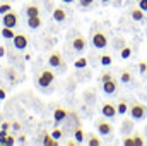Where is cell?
Listing matches in <instances>:
<instances>
[{
    "instance_id": "6da1fadb",
    "label": "cell",
    "mask_w": 147,
    "mask_h": 146,
    "mask_svg": "<svg viewBox=\"0 0 147 146\" xmlns=\"http://www.w3.org/2000/svg\"><path fill=\"white\" fill-rule=\"evenodd\" d=\"M99 79H101V84H103V91H105L106 95H115V93H116L118 83L115 81V77H113L108 71H105V72L101 74Z\"/></svg>"
},
{
    "instance_id": "7a4b0ae2",
    "label": "cell",
    "mask_w": 147,
    "mask_h": 146,
    "mask_svg": "<svg viewBox=\"0 0 147 146\" xmlns=\"http://www.w3.org/2000/svg\"><path fill=\"white\" fill-rule=\"evenodd\" d=\"M77 127H80V117L77 115V112H74V110H69V115H67V119H65V127H63V132H72L77 129Z\"/></svg>"
},
{
    "instance_id": "3957f363",
    "label": "cell",
    "mask_w": 147,
    "mask_h": 146,
    "mask_svg": "<svg viewBox=\"0 0 147 146\" xmlns=\"http://www.w3.org/2000/svg\"><path fill=\"white\" fill-rule=\"evenodd\" d=\"M128 112H130L134 120H142V119H146V115H147V107L142 105V103H139V102H134L130 105Z\"/></svg>"
},
{
    "instance_id": "277c9868",
    "label": "cell",
    "mask_w": 147,
    "mask_h": 146,
    "mask_svg": "<svg viewBox=\"0 0 147 146\" xmlns=\"http://www.w3.org/2000/svg\"><path fill=\"white\" fill-rule=\"evenodd\" d=\"M91 43L94 48H106L108 46V36L103 33V31H92V36H91Z\"/></svg>"
},
{
    "instance_id": "5b68a950",
    "label": "cell",
    "mask_w": 147,
    "mask_h": 146,
    "mask_svg": "<svg viewBox=\"0 0 147 146\" xmlns=\"http://www.w3.org/2000/svg\"><path fill=\"white\" fill-rule=\"evenodd\" d=\"M53 81H55V74H53V71L45 69L43 72L39 74V77H38V86H41V88H48L50 84H53Z\"/></svg>"
},
{
    "instance_id": "8992f818",
    "label": "cell",
    "mask_w": 147,
    "mask_h": 146,
    "mask_svg": "<svg viewBox=\"0 0 147 146\" xmlns=\"http://www.w3.org/2000/svg\"><path fill=\"white\" fill-rule=\"evenodd\" d=\"M17 23H19V16H17L16 10H9L2 16V24L7 26V28H16Z\"/></svg>"
},
{
    "instance_id": "52a82bcc",
    "label": "cell",
    "mask_w": 147,
    "mask_h": 146,
    "mask_svg": "<svg viewBox=\"0 0 147 146\" xmlns=\"http://www.w3.org/2000/svg\"><path fill=\"white\" fill-rule=\"evenodd\" d=\"M12 43H14L16 50H26L28 45H29V38L24 33H16V36L12 38Z\"/></svg>"
},
{
    "instance_id": "ba28073f",
    "label": "cell",
    "mask_w": 147,
    "mask_h": 146,
    "mask_svg": "<svg viewBox=\"0 0 147 146\" xmlns=\"http://www.w3.org/2000/svg\"><path fill=\"white\" fill-rule=\"evenodd\" d=\"M96 129H98V132H99L101 136H110L111 132H113V126H111L106 119L98 120V122H96Z\"/></svg>"
},
{
    "instance_id": "9c48e42d",
    "label": "cell",
    "mask_w": 147,
    "mask_h": 146,
    "mask_svg": "<svg viewBox=\"0 0 147 146\" xmlns=\"http://www.w3.org/2000/svg\"><path fill=\"white\" fill-rule=\"evenodd\" d=\"M48 65L57 69V67H63V60H62V53L60 52H53L50 57H48Z\"/></svg>"
},
{
    "instance_id": "30bf717a",
    "label": "cell",
    "mask_w": 147,
    "mask_h": 146,
    "mask_svg": "<svg viewBox=\"0 0 147 146\" xmlns=\"http://www.w3.org/2000/svg\"><path fill=\"white\" fill-rule=\"evenodd\" d=\"M101 113L106 117V119H113L118 112H116V105L115 103H111V102H106V103H103V107H101Z\"/></svg>"
},
{
    "instance_id": "8fae6325",
    "label": "cell",
    "mask_w": 147,
    "mask_h": 146,
    "mask_svg": "<svg viewBox=\"0 0 147 146\" xmlns=\"http://www.w3.org/2000/svg\"><path fill=\"white\" fill-rule=\"evenodd\" d=\"M67 115H69V110L63 108V107H57V108L53 110V120H55L57 124H62V122H65Z\"/></svg>"
},
{
    "instance_id": "7c38bea8",
    "label": "cell",
    "mask_w": 147,
    "mask_h": 146,
    "mask_svg": "<svg viewBox=\"0 0 147 146\" xmlns=\"http://www.w3.org/2000/svg\"><path fill=\"white\" fill-rule=\"evenodd\" d=\"M72 46L75 52H82L86 48V38L84 36H75L72 40Z\"/></svg>"
},
{
    "instance_id": "4fadbf2b",
    "label": "cell",
    "mask_w": 147,
    "mask_h": 146,
    "mask_svg": "<svg viewBox=\"0 0 147 146\" xmlns=\"http://www.w3.org/2000/svg\"><path fill=\"white\" fill-rule=\"evenodd\" d=\"M41 24H43V21H41L39 16L28 17V28H31V29H38V28H41Z\"/></svg>"
},
{
    "instance_id": "5bb4252c",
    "label": "cell",
    "mask_w": 147,
    "mask_h": 146,
    "mask_svg": "<svg viewBox=\"0 0 147 146\" xmlns=\"http://www.w3.org/2000/svg\"><path fill=\"white\" fill-rule=\"evenodd\" d=\"M43 145L45 146H57L58 145V139H55L51 136V132H43Z\"/></svg>"
},
{
    "instance_id": "9a60e30c",
    "label": "cell",
    "mask_w": 147,
    "mask_h": 146,
    "mask_svg": "<svg viewBox=\"0 0 147 146\" xmlns=\"http://www.w3.org/2000/svg\"><path fill=\"white\" fill-rule=\"evenodd\" d=\"M53 19H55L57 23H63V21L67 19V12H65L63 9H60V7H58V9H55V10H53Z\"/></svg>"
},
{
    "instance_id": "2e32d148",
    "label": "cell",
    "mask_w": 147,
    "mask_h": 146,
    "mask_svg": "<svg viewBox=\"0 0 147 146\" xmlns=\"http://www.w3.org/2000/svg\"><path fill=\"white\" fill-rule=\"evenodd\" d=\"M130 16H132L134 21H144V19H146V14H144V10H142L140 7L132 9V10H130Z\"/></svg>"
},
{
    "instance_id": "e0dca14e",
    "label": "cell",
    "mask_w": 147,
    "mask_h": 146,
    "mask_svg": "<svg viewBox=\"0 0 147 146\" xmlns=\"http://www.w3.org/2000/svg\"><path fill=\"white\" fill-rule=\"evenodd\" d=\"M24 12H26V16H28V17L39 16V7H38V5H34V3H29V5H26Z\"/></svg>"
},
{
    "instance_id": "ac0fdd59",
    "label": "cell",
    "mask_w": 147,
    "mask_h": 146,
    "mask_svg": "<svg viewBox=\"0 0 147 146\" xmlns=\"http://www.w3.org/2000/svg\"><path fill=\"white\" fill-rule=\"evenodd\" d=\"M0 35H2V38H5V40H12V38L16 36V31H14V28H7V26H3Z\"/></svg>"
},
{
    "instance_id": "d6986e66",
    "label": "cell",
    "mask_w": 147,
    "mask_h": 146,
    "mask_svg": "<svg viewBox=\"0 0 147 146\" xmlns=\"http://www.w3.org/2000/svg\"><path fill=\"white\" fill-rule=\"evenodd\" d=\"M116 112H118L120 115L127 113V112H128V103H127L125 100H120V102L116 103Z\"/></svg>"
},
{
    "instance_id": "ffe728a7",
    "label": "cell",
    "mask_w": 147,
    "mask_h": 146,
    "mask_svg": "<svg viewBox=\"0 0 147 146\" xmlns=\"http://www.w3.org/2000/svg\"><path fill=\"white\" fill-rule=\"evenodd\" d=\"M134 129V124H132V120H123V124H121V132L127 136L130 131Z\"/></svg>"
},
{
    "instance_id": "44dd1931",
    "label": "cell",
    "mask_w": 147,
    "mask_h": 146,
    "mask_svg": "<svg viewBox=\"0 0 147 146\" xmlns=\"http://www.w3.org/2000/svg\"><path fill=\"white\" fill-rule=\"evenodd\" d=\"M84 136H86V134H84V131H82L80 127H77V129L74 131V138H75V141H77L79 145H80V143L84 141Z\"/></svg>"
},
{
    "instance_id": "7402d4cb",
    "label": "cell",
    "mask_w": 147,
    "mask_h": 146,
    "mask_svg": "<svg viewBox=\"0 0 147 146\" xmlns=\"http://www.w3.org/2000/svg\"><path fill=\"white\" fill-rule=\"evenodd\" d=\"M120 81H121V83H125V84L132 83V74H130V71H121V76H120Z\"/></svg>"
},
{
    "instance_id": "603a6c76",
    "label": "cell",
    "mask_w": 147,
    "mask_h": 146,
    "mask_svg": "<svg viewBox=\"0 0 147 146\" xmlns=\"http://www.w3.org/2000/svg\"><path fill=\"white\" fill-rule=\"evenodd\" d=\"M130 55H132V48H130V46L125 45V46L120 48V57H121V59H128Z\"/></svg>"
},
{
    "instance_id": "cb8c5ba5",
    "label": "cell",
    "mask_w": 147,
    "mask_h": 146,
    "mask_svg": "<svg viewBox=\"0 0 147 146\" xmlns=\"http://www.w3.org/2000/svg\"><path fill=\"white\" fill-rule=\"evenodd\" d=\"M74 67H75V69H86V67H87V60H86V59H77V60L74 62Z\"/></svg>"
},
{
    "instance_id": "d4e9b609",
    "label": "cell",
    "mask_w": 147,
    "mask_h": 146,
    "mask_svg": "<svg viewBox=\"0 0 147 146\" xmlns=\"http://www.w3.org/2000/svg\"><path fill=\"white\" fill-rule=\"evenodd\" d=\"M5 77H7L10 83H16L17 74H16V71H14V69H7V71H5Z\"/></svg>"
},
{
    "instance_id": "484cf974",
    "label": "cell",
    "mask_w": 147,
    "mask_h": 146,
    "mask_svg": "<svg viewBox=\"0 0 147 146\" xmlns=\"http://www.w3.org/2000/svg\"><path fill=\"white\" fill-rule=\"evenodd\" d=\"M17 143V138L14 136V134H7V138H5V146H12V145H16Z\"/></svg>"
},
{
    "instance_id": "4316f807",
    "label": "cell",
    "mask_w": 147,
    "mask_h": 146,
    "mask_svg": "<svg viewBox=\"0 0 147 146\" xmlns=\"http://www.w3.org/2000/svg\"><path fill=\"white\" fill-rule=\"evenodd\" d=\"M144 145H146L144 138L140 134H134V146H144Z\"/></svg>"
},
{
    "instance_id": "83f0119b",
    "label": "cell",
    "mask_w": 147,
    "mask_h": 146,
    "mask_svg": "<svg viewBox=\"0 0 147 146\" xmlns=\"http://www.w3.org/2000/svg\"><path fill=\"white\" fill-rule=\"evenodd\" d=\"M99 62H101V65H105V67H106V65H111V57L110 55H101V57H99Z\"/></svg>"
},
{
    "instance_id": "f1b7e54d",
    "label": "cell",
    "mask_w": 147,
    "mask_h": 146,
    "mask_svg": "<svg viewBox=\"0 0 147 146\" xmlns=\"http://www.w3.org/2000/svg\"><path fill=\"white\" fill-rule=\"evenodd\" d=\"M87 143H89L91 146H99V145H101V139H99V138H96L94 134H91V136H89V141H87Z\"/></svg>"
},
{
    "instance_id": "f546056e",
    "label": "cell",
    "mask_w": 147,
    "mask_h": 146,
    "mask_svg": "<svg viewBox=\"0 0 147 146\" xmlns=\"http://www.w3.org/2000/svg\"><path fill=\"white\" fill-rule=\"evenodd\" d=\"M9 134V129H0V145L5 146V138Z\"/></svg>"
},
{
    "instance_id": "4dcf8cb0",
    "label": "cell",
    "mask_w": 147,
    "mask_h": 146,
    "mask_svg": "<svg viewBox=\"0 0 147 146\" xmlns=\"http://www.w3.org/2000/svg\"><path fill=\"white\" fill-rule=\"evenodd\" d=\"M51 136H53L55 139H60V138L63 136V131H62V129H53V132H51Z\"/></svg>"
},
{
    "instance_id": "1f68e13d",
    "label": "cell",
    "mask_w": 147,
    "mask_h": 146,
    "mask_svg": "<svg viewBox=\"0 0 147 146\" xmlns=\"http://www.w3.org/2000/svg\"><path fill=\"white\" fill-rule=\"evenodd\" d=\"M9 10H12V7H10L9 3H2V5H0V14H2V16H3L5 12H9Z\"/></svg>"
},
{
    "instance_id": "d6a6232c",
    "label": "cell",
    "mask_w": 147,
    "mask_h": 146,
    "mask_svg": "<svg viewBox=\"0 0 147 146\" xmlns=\"http://www.w3.org/2000/svg\"><path fill=\"white\" fill-rule=\"evenodd\" d=\"M123 145H125V146H134V136H125Z\"/></svg>"
},
{
    "instance_id": "836d02e7",
    "label": "cell",
    "mask_w": 147,
    "mask_h": 146,
    "mask_svg": "<svg viewBox=\"0 0 147 146\" xmlns=\"http://www.w3.org/2000/svg\"><path fill=\"white\" fill-rule=\"evenodd\" d=\"M17 143H21V145H26V143H28V138H26L24 134H19V136H17Z\"/></svg>"
},
{
    "instance_id": "e575fe53",
    "label": "cell",
    "mask_w": 147,
    "mask_h": 146,
    "mask_svg": "<svg viewBox=\"0 0 147 146\" xmlns=\"http://www.w3.org/2000/svg\"><path fill=\"white\" fill-rule=\"evenodd\" d=\"M139 71L142 74L147 72V62H140V64H139Z\"/></svg>"
},
{
    "instance_id": "d590c367",
    "label": "cell",
    "mask_w": 147,
    "mask_h": 146,
    "mask_svg": "<svg viewBox=\"0 0 147 146\" xmlns=\"http://www.w3.org/2000/svg\"><path fill=\"white\" fill-rule=\"evenodd\" d=\"M139 7H140L144 12H147V0H139Z\"/></svg>"
},
{
    "instance_id": "8d00e7d4",
    "label": "cell",
    "mask_w": 147,
    "mask_h": 146,
    "mask_svg": "<svg viewBox=\"0 0 147 146\" xmlns=\"http://www.w3.org/2000/svg\"><path fill=\"white\" fill-rule=\"evenodd\" d=\"M92 2H94V0H80V5H82V7H89Z\"/></svg>"
},
{
    "instance_id": "74e56055",
    "label": "cell",
    "mask_w": 147,
    "mask_h": 146,
    "mask_svg": "<svg viewBox=\"0 0 147 146\" xmlns=\"http://www.w3.org/2000/svg\"><path fill=\"white\" fill-rule=\"evenodd\" d=\"M12 129H14V131H19V129H21V122H17V120L12 122Z\"/></svg>"
},
{
    "instance_id": "f35d334b",
    "label": "cell",
    "mask_w": 147,
    "mask_h": 146,
    "mask_svg": "<svg viewBox=\"0 0 147 146\" xmlns=\"http://www.w3.org/2000/svg\"><path fill=\"white\" fill-rule=\"evenodd\" d=\"M5 96H7L5 89H3V88H0V102H2V100H5Z\"/></svg>"
},
{
    "instance_id": "ab89813d",
    "label": "cell",
    "mask_w": 147,
    "mask_h": 146,
    "mask_svg": "<svg viewBox=\"0 0 147 146\" xmlns=\"http://www.w3.org/2000/svg\"><path fill=\"white\" fill-rule=\"evenodd\" d=\"M0 127H2V129H9V127H10V122H2Z\"/></svg>"
},
{
    "instance_id": "60d3db41",
    "label": "cell",
    "mask_w": 147,
    "mask_h": 146,
    "mask_svg": "<svg viewBox=\"0 0 147 146\" xmlns=\"http://www.w3.org/2000/svg\"><path fill=\"white\" fill-rule=\"evenodd\" d=\"M0 57H5V46L0 45Z\"/></svg>"
},
{
    "instance_id": "b9f144b4",
    "label": "cell",
    "mask_w": 147,
    "mask_h": 146,
    "mask_svg": "<svg viewBox=\"0 0 147 146\" xmlns=\"http://www.w3.org/2000/svg\"><path fill=\"white\" fill-rule=\"evenodd\" d=\"M62 2H63V3H72L74 0H62Z\"/></svg>"
},
{
    "instance_id": "7bdbcfd3",
    "label": "cell",
    "mask_w": 147,
    "mask_h": 146,
    "mask_svg": "<svg viewBox=\"0 0 147 146\" xmlns=\"http://www.w3.org/2000/svg\"><path fill=\"white\" fill-rule=\"evenodd\" d=\"M101 2H103V3H110L111 0H101Z\"/></svg>"
},
{
    "instance_id": "ee69618b",
    "label": "cell",
    "mask_w": 147,
    "mask_h": 146,
    "mask_svg": "<svg viewBox=\"0 0 147 146\" xmlns=\"http://www.w3.org/2000/svg\"><path fill=\"white\" fill-rule=\"evenodd\" d=\"M0 119H2V113H0Z\"/></svg>"
},
{
    "instance_id": "f6af8a7d",
    "label": "cell",
    "mask_w": 147,
    "mask_h": 146,
    "mask_svg": "<svg viewBox=\"0 0 147 146\" xmlns=\"http://www.w3.org/2000/svg\"><path fill=\"white\" fill-rule=\"evenodd\" d=\"M0 129H2V127H0Z\"/></svg>"
}]
</instances>
